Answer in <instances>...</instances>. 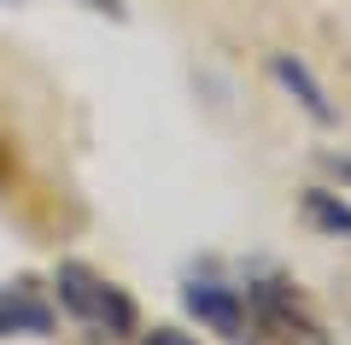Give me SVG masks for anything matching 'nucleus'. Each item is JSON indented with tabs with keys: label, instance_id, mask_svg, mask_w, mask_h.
<instances>
[{
	"label": "nucleus",
	"instance_id": "1",
	"mask_svg": "<svg viewBox=\"0 0 351 345\" xmlns=\"http://www.w3.org/2000/svg\"><path fill=\"white\" fill-rule=\"evenodd\" d=\"M53 298H59L64 316L88 322V328H100V333H135V298L117 281H106L100 270L76 263V258L53 270Z\"/></svg>",
	"mask_w": 351,
	"mask_h": 345
},
{
	"label": "nucleus",
	"instance_id": "6",
	"mask_svg": "<svg viewBox=\"0 0 351 345\" xmlns=\"http://www.w3.org/2000/svg\"><path fill=\"white\" fill-rule=\"evenodd\" d=\"M141 345H199V340H193V333H182V328H152Z\"/></svg>",
	"mask_w": 351,
	"mask_h": 345
},
{
	"label": "nucleus",
	"instance_id": "2",
	"mask_svg": "<svg viewBox=\"0 0 351 345\" xmlns=\"http://www.w3.org/2000/svg\"><path fill=\"white\" fill-rule=\"evenodd\" d=\"M182 298H188V310H193L211 333H223V340H246V333H252V328H246V293H240V287L211 281V275H193Z\"/></svg>",
	"mask_w": 351,
	"mask_h": 345
},
{
	"label": "nucleus",
	"instance_id": "3",
	"mask_svg": "<svg viewBox=\"0 0 351 345\" xmlns=\"http://www.w3.org/2000/svg\"><path fill=\"white\" fill-rule=\"evenodd\" d=\"M12 333H53V305L29 281L0 287V340H12Z\"/></svg>",
	"mask_w": 351,
	"mask_h": 345
},
{
	"label": "nucleus",
	"instance_id": "5",
	"mask_svg": "<svg viewBox=\"0 0 351 345\" xmlns=\"http://www.w3.org/2000/svg\"><path fill=\"white\" fill-rule=\"evenodd\" d=\"M304 217L322 228V235H351V205L339 193H322V187H311L304 193Z\"/></svg>",
	"mask_w": 351,
	"mask_h": 345
},
{
	"label": "nucleus",
	"instance_id": "7",
	"mask_svg": "<svg viewBox=\"0 0 351 345\" xmlns=\"http://www.w3.org/2000/svg\"><path fill=\"white\" fill-rule=\"evenodd\" d=\"M82 6H88V12H106V18H123L129 12L123 0H82Z\"/></svg>",
	"mask_w": 351,
	"mask_h": 345
},
{
	"label": "nucleus",
	"instance_id": "4",
	"mask_svg": "<svg viewBox=\"0 0 351 345\" xmlns=\"http://www.w3.org/2000/svg\"><path fill=\"white\" fill-rule=\"evenodd\" d=\"M269 76H276V82L281 88H287V94L293 99H299V106H304V117H311V123H334V106H328V88L322 82H316V76H311V64H304V59H293V53H276V59H269Z\"/></svg>",
	"mask_w": 351,
	"mask_h": 345
}]
</instances>
